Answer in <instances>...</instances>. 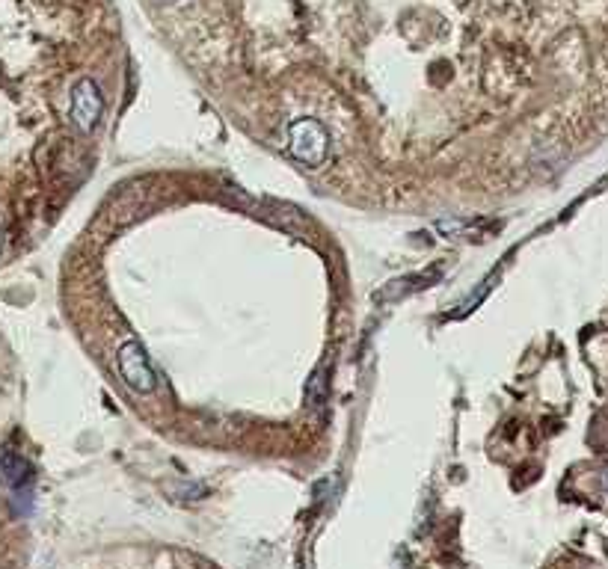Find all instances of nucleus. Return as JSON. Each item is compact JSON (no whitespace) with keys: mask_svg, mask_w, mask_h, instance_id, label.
I'll use <instances>...</instances> for the list:
<instances>
[{"mask_svg":"<svg viewBox=\"0 0 608 569\" xmlns=\"http://www.w3.org/2000/svg\"><path fill=\"white\" fill-rule=\"evenodd\" d=\"M306 404L312 409H324V404H327V380H324V371H315L312 380L306 383Z\"/></svg>","mask_w":608,"mask_h":569,"instance_id":"nucleus-5","label":"nucleus"},{"mask_svg":"<svg viewBox=\"0 0 608 569\" xmlns=\"http://www.w3.org/2000/svg\"><path fill=\"white\" fill-rule=\"evenodd\" d=\"M155 3H178V0H155Z\"/></svg>","mask_w":608,"mask_h":569,"instance_id":"nucleus-6","label":"nucleus"},{"mask_svg":"<svg viewBox=\"0 0 608 569\" xmlns=\"http://www.w3.org/2000/svg\"><path fill=\"white\" fill-rule=\"evenodd\" d=\"M606 484H608V475H606Z\"/></svg>","mask_w":608,"mask_h":569,"instance_id":"nucleus-8","label":"nucleus"},{"mask_svg":"<svg viewBox=\"0 0 608 569\" xmlns=\"http://www.w3.org/2000/svg\"><path fill=\"white\" fill-rule=\"evenodd\" d=\"M0 466H3V472H6V481H9V487H27L30 481H33V472H30V466L21 460V457H15V454H3L0 457Z\"/></svg>","mask_w":608,"mask_h":569,"instance_id":"nucleus-4","label":"nucleus"},{"mask_svg":"<svg viewBox=\"0 0 608 569\" xmlns=\"http://www.w3.org/2000/svg\"><path fill=\"white\" fill-rule=\"evenodd\" d=\"M104 113V98H101V89L92 78H81L72 89V122L78 125V131L89 134L98 119Z\"/></svg>","mask_w":608,"mask_h":569,"instance_id":"nucleus-3","label":"nucleus"},{"mask_svg":"<svg viewBox=\"0 0 608 569\" xmlns=\"http://www.w3.org/2000/svg\"><path fill=\"white\" fill-rule=\"evenodd\" d=\"M116 362H119V374L128 383V389H134L140 395H146V392L155 389V371H152V362H149L146 350L140 347V341H134V338L125 341L119 347Z\"/></svg>","mask_w":608,"mask_h":569,"instance_id":"nucleus-2","label":"nucleus"},{"mask_svg":"<svg viewBox=\"0 0 608 569\" xmlns=\"http://www.w3.org/2000/svg\"><path fill=\"white\" fill-rule=\"evenodd\" d=\"M0 249H3V232H0Z\"/></svg>","mask_w":608,"mask_h":569,"instance_id":"nucleus-7","label":"nucleus"},{"mask_svg":"<svg viewBox=\"0 0 608 569\" xmlns=\"http://www.w3.org/2000/svg\"><path fill=\"white\" fill-rule=\"evenodd\" d=\"M288 152L306 166H321L330 152V134L318 119H294L288 125Z\"/></svg>","mask_w":608,"mask_h":569,"instance_id":"nucleus-1","label":"nucleus"}]
</instances>
